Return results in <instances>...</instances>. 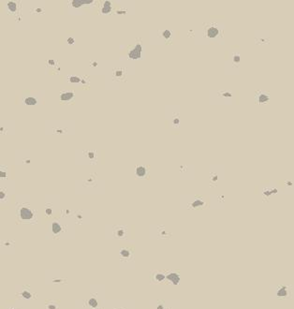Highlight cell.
<instances>
[{
    "mask_svg": "<svg viewBox=\"0 0 294 309\" xmlns=\"http://www.w3.org/2000/svg\"><path fill=\"white\" fill-rule=\"evenodd\" d=\"M126 229L124 227H117L114 229L113 231V234L115 237H117V238L121 239V238H124V237L126 236Z\"/></svg>",
    "mask_w": 294,
    "mask_h": 309,
    "instance_id": "cell-12",
    "label": "cell"
},
{
    "mask_svg": "<svg viewBox=\"0 0 294 309\" xmlns=\"http://www.w3.org/2000/svg\"><path fill=\"white\" fill-rule=\"evenodd\" d=\"M67 80H69V82H72V84H79V82H82L81 78L78 76H69L67 77Z\"/></svg>",
    "mask_w": 294,
    "mask_h": 309,
    "instance_id": "cell-20",
    "label": "cell"
},
{
    "mask_svg": "<svg viewBox=\"0 0 294 309\" xmlns=\"http://www.w3.org/2000/svg\"><path fill=\"white\" fill-rule=\"evenodd\" d=\"M70 2H71V5H72L74 8H80L81 6H82L79 0H72V1H70Z\"/></svg>",
    "mask_w": 294,
    "mask_h": 309,
    "instance_id": "cell-26",
    "label": "cell"
},
{
    "mask_svg": "<svg viewBox=\"0 0 294 309\" xmlns=\"http://www.w3.org/2000/svg\"><path fill=\"white\" fill-rule=\"evenodd\" d=\"M291 288L289 286H278L276 288V297L281 300L288 299L291 296Z\"/></svg>",
    "mask_w": 294,
    "mask_h": 309,
    "instance_id": "cell-2",
    "label": "cell"
},
{
    "mask_svg": "<svg viewBox=\"0 0 294 309\" xmlns=\"http://www.w3.org/2000/svg\"><path fill=\"white\" fill-rule=\"evenodd\" d=\"M255 98L257 102L260 105L267 104L270 100V95L268 92H265V91H258Z\"/></svg>",
    "mask_w": 294,
    "mask_h": 309,
    "instance_id": "cell-3",
    "label": "cell"
},
{
    "mask_svg": "<svg viewBox=\"0 0 294 309\" xmlns=\"http://www.w3.org/2000/svg\"><path fill=\"white\" fill-rule=\"evenodd\" d=\"M67 43H69V44H73V43H74V38H67Z\"/></svg>",
    "mask_w": 294,
    "mask_h": 309,
    "instance_id": "cell-32",
    "label": "cell"
},
{
    "mask_svg": "<svg viewBox=\"0 0 294 309\" xmlns=\"http://www.w3.org/2000/svg\"><path fill=\"white\" fill-rule=\"evenodd\" d=\"M18 216L22 221H31L34 219V211L29 206H21L18 209Z\"/></svg>",
    "mask_w": 294,
    "mask_h": 309,
    "instance_id": "cell-1",
    "label": "cell"
},
{
    "mask_svg": "<svg viewBox=\"0 0 294 309\" xmlns=\"http://www.w3.org/2000/svg\"><path fill=\"white\" fill-rule=\"evenodd\" d=\"M126 11H117V13H125Z\"/></svg>",
    "mask_w": 294,
    "mask_h": 309,
    "instance_id": "cell-37",
    "label": "cell"
},
{
    "mask_svg": "<svg viewBox=\"0 0 294 309\" xmlns=\"http://www.w3.org/2000/svg\"><path fill=\"white\" fill-rule=\"evenodd\" d=\"M219 34V29L216 25H209L208 28L206 29V36L210 38H216Z\"/></svg>",
    "mask_w": 294,
    "mask_h": 309,
    "instance_id": "cell-7",
    "label": "cell"
},
{
    "mask_svg": "<svg viewBox=\"0 0 294 309\" xmlns=\"http://www.w3.org/2000/svg\"><path fill=\"white\" fill-rule=\"evenodd\" d=\"M85 154L90 160L96 159V152L95 151H87V153H85Z\"/></svg>",
    "mask_w": 294,
    "mask_h": 309,
    "instance_id": "cell-22",
    "label": "cell"
},
{
    "mask_svg": "<svg viewBox=\"0 0 294 309\" xmlns=\"http://www.w3.org/2000/svg\"><path fill=\"white\" fill-rule=\"evenodd\" d=\"M93 309H100V308H98V307H97V308H93Z\"/></svg>",
    "mask_w": 294,
    "mask_h": 309,
    "instance_id": "cell-38",
    "label": "cell"
},
{
    "mask_svg": "<svg viewBox=\"0 0 294 309\" xmlns=\"http://www.w3.org/2000/svg\"><path fill=\"white\" fill-rule=\"evenodd\" d=\"M205 204L204 201L201 199V198H200V199H196L195 201H193L192 203H189V208H198V207H201V206H203Z\"/></svg>",
    "mask_w": 294,
    "mask_h": 309,
    "instance_id": "cell-14",
    "label": "cell"
},
{
    "mask_svg": "<svg viewBox=\"0 0 294 309\" xmlns=\"http://www.w3.org/2000/svg\"><path fill=\"white\" fill-rule=\"evenodd\" d=\"M35 12H39V13H42L43 12V10L42 9H39V8H38V9L35 10Z\"/></svg>",
    "mask_w": 294,
    "mask_h": 309,
    "instance_id": "cell-33",
    "label": "cell"
},
{
    "mask_svg": "<svg viewBox=\"0 0 294 309\" xmlns=\"http://www.w3.org/2000/svg\"><path fill=\"white\" fill-rule=\"evenodd\" d=\"M219 95L222 97H226V98H229L232 96V94L230 91H219Z\"/></svg>",
    "mask_w": 294,
    "mask_h": 309,
    "instance_id": "cell-24",
    "label": "cell"
},
{
    "mask_svg": "<svg viewBox=\"0 0 294 309\" xmlns=\"http://www.w3.org/2000/svg\"><path fill=\"white\" fill-rule=\"evenodd\" d=\"M126 70L125 69H115L113 70V77L117 79H123L125 77Z\"/></svg>",
    "mask_w": 294,
    "mask_h": 309,
    "instance_id": "cell-15",
    "label": "cell"
},
{
    "mask_svg": "<svg viewBox=\"0 0 294 309\" xmlns=\"http://www.w3.org/2000/svg\"><path fill=\"white\" fill-rule=\"evenodd\" d=\"M7 6H8V9H9V10L10 11V12L14 13L15 11L17 10V4L15 3V2H13V1L8 2V5H7Z\"/></svg>",
    "mask_w": 294,
    "mask_h": 309,
    "instance_id": "cell-19",
    "label": "cell"
},
{
    "mask_svg": "<svg viewBox=\"0 0 294 309\" xmlns=\"http://www.w3.org/2000/svg\"><path fill=\"white\" fill-rule=\"evenodd\" d=\"M135 173H136L137 177L144 178V177L146 176V174H147V168L145 167V166H142V165L137 166L136 169H135Z\"/></svg>",
    "mask_w": 294,
    "mask_h": 309,
    "instance_id": "cell-10",
    "label": "cell"
},
{
    "mask_svg": "<svg viewBox=\"0 0 294 309\" xmlns=\"http://www.w3.org/2000/svg\"><path fill=\"white\" fill-rule=\"evenodd\" d=\"M54 131H55V132H58V133H64L65 130H61L60 128H58L57 130H54Z\"/></svg>",
    "mask_w": 294,
    "mask_h": 309,
    "instance_id": "cell-36",
    "label": "cell"
},
{
    "mask_svg": "<svg viewBox=\"0 0 294 309\" xmlns=\"http://www.w3.org/2000/svg\"><path fill=\"white\" fill-rule=\"evenodd\" d=\"M232 61H233V63H235V64H239L240 61H241L240 54H234L232 55Z\"/></svg>",
    "mask_w": 294,
    "mask_h": 309,
    "instance_id": "cell-23",
    "label": "cell"
},
{
    "mask_svg": "<svg viewBox=\"0 0 294 309\" xmlns=\"http://www.w3.org/2000/svg\"><path fill=\"white\" fill-rule=\"evenodd\" d=\"M119 255H120L122 259L128 260L131 258V256H132V252H131V250L128 248H121L120 251H119Z\"/></svg>",
    "mask_w": 294,
    "mask_h": 309,
    "instance_id": "cell-13",
    "label": "cell"
},
{
    "mask_svg": "<svg viewBox=\"0 0 294 309\" xmlns=\"http://www.w3.org/2000/svg\"><path fill=\"white\" fill-rule=\"evenodd\" d=\"M170 36H172V31L170 30H165V31H163V33H162V37L166 39H169L170 38Z\"/></svg>",
    "mask_w": 294,
    "mask_h": 309,
    "instance_id": "cell-25",
    "label": "cell"
},
{
    "mask_svg": "<svg viewBox=\"0 0 294 309\" xmlns=\"http://www.w3.org/2000/svg\"><path fill=\"white\" fill-rule=\"evenodd\" d=\"M52 213H53V210H52V208L46 207V215H47V216H51Z\"/></svg>",
    "mask_w": 294,
    "mask_h": 309,
    "instance_id": "cell-31",
    "label": "cell"
},
{
    "mask_svg": "<svg viewBox=\"0 0 294 309\" xmlns=\"http://www.w3.org/2000/svg\"><path fill=\"white\" fill-rule=\"evenodd\" d=\"M10 309H15V308H10Z\"/></svg>",
    "mask_w": 294,
    "mask_h": 309,
    "instance_id": "cell-39",
    "label": "cell"
},
{
    "mask_svg": "<svg viewBox=\"0 0 294 309\" xmlns=\"http://www.w3.org/2000/svg\"><path fill=\"white\" fill-rule=\"evenodd\" d=\"M162 229H163V231H161L159 232L160 234H162V237H167V238H168V237H170V233L168 231H166L164 228H162Z\"/></svg>",
    "mask_w": 294,
    "mask_h": 309,
    "instance_id": "cell-27",
    "label": "cell"
},
{
    "mask_svg": "<svg viewBox=\"0 0 294 309\" xmlns=\"http://www.w3.org/2000/svg\"><path fill=\"white\" fill-rule=\"evenodd\" d=\"M53 282L54 283H64V282H66V280L58 278V279H53Z\"/></svg>",
    "mask_w": 294,
    "mask_h": 309,
    "instance_id": "cell-30",
    "label": "cell"
},
{
    "mask_svg": "<svg viewBox=\"0 0 294 309\" xmlns=\"http://www.w3.org/2000/svg\"><path fill=\"white\" fill-rule=\"evenodd\" d=\"M151 279L155 283H161L166 279V274L160 271H155L152 273L151 275Z\"/></svg>",
    "mask_w": 294,
    "mask_h": 309,
    "instance_id": "cell-6",
    "label": "cell"
},
{
    "mask_svg": "<svg viewBox=\"0 0 294 309\" xmlns=\"http://www.w3.org/2000/svg\"><path fill=\"white\" fill-rule=\"evenodd\" d=\"M23 101H25V103L26 105L28 106H33V105H36L37 104V98H35L33 97H27L25 98V100H23Z\"/></svg>",
    "mask_w": 294,
    "mask_h": 309,
    "instance_id": "cell-18",
    "label": "cell"
},
{
    "mask_svg": "<svg viewBox=\"0 0 294 309\" xmlns=\"http://www.w3.org/2000/svg\"><path fill=\"white\" fill-rule=\"evenodd\" d=\"M142 45L141 44H137L128 53V57L130 59H134V60L141 58V56H142Z\"/></svg>",
    "mask_w": 294,
    "mask_h": 309,
    "instance_id": "cell-5",
    "label": "cell"
},
{
    "mask_svg": "<svg viewBox=\"0 0 294 309\" xmlns=\"http://www.w3.org/2000/svg\"><path fill=\"white\" fill-rule=\"evenodd\" d=\"M0 196H1V200H4V198H6V195H4L3 190H1V192H0Z\"/></svg>",
    "mask_w": 294,
    "mask_h": 309,
    "instance_id": "cell-34",
    "label": "cell"
},
{
    "mask_svg": "<svg viewBox=\"0 0 294 309\" xmlns=\"http://www.w3.org/2000/svg\"><path fill=\"white\" fill-rule=\"evenodd\" d=\"M173 124H174V125H176V124L178 125V124H179V119H178V118H175V119L173 120Z\"/></svg>",
    "mask_w": 294,
    "mask_h": 309,
    "instance_id": "cell-35",
    "label": "cell"
},
{
    "mask_svg": "<svg viewBox=\"0 0 294 309\" xmlns=\"http://www.w3.org/2000/svg\"><path fill=\"white\" fill-rule=\"evenodd\" d=\"M112 10V3H111L110 1H105L104 4H103V7L101 9V11L102 13H110V11Z\"/></svg>",
    "mask_w": 294,
    "mask_h": 309,
    "instance_id": "cell-17",
    "label": "cell"
},
{
    "mask_svg": "<svg viewBox=\"0 0 294 309\" xmlns=\"http://www.w3.org/2000/svg\"><path fill=\"white\" fill-rule=\"evenodd\" d=\"M86 303H87V306H88L91 309L97 308L98 304V300H97V298H95V297H90V298L86 301Z\"/></svg>",
    "mask_w": 294,
    "mask_h": 309,
    "instance_id": "cell-16",
    "label": "cell"
},
{
    "mask_svg": "<svg viewBox=\"0 0 294 309\" xmlns=\"http://www.w3.org/2000/svg\"><path fill=\"white\" fill-rule=\"evenodd\" d=\"M48 65H49L50 67L56 66V65H57V61L54 60V59H50V60H48Z\"/></svg>",
    "mask_w": 294,
    "mask_h": 309,
    "instance_id": "cell-28",
    "label": "cell"
},
{
    "mask_svg": "<svg viewBox=\"0 0 294 309\" xmlns=\"http://www.w3.org/2000/svg\"><path fill=\"white\" fill-rule=\"evenodd\" d=\"M52 231L54 235H59L63 231V226L58 221H54L52 223Z\"/></svg>",
    "mask_w": 294,
    "mask_h": 309,
    "instance_id": "cell-9",
    "label": "cell"
},
{
    "mask_svg": "<svg viewBox=\"0 0 294 309\" xmlns=\"http://www.w3.org/2000/svg\"><path fill=\"white\" fill-rule=\"evenodd\" d=\"M157 309H168V308L165 306V304H164L163 303H159V304H157Z\"/></svg>",
    "mask_w": 294,
    "mask_h": 309,
    "instance_id": "cell-29",
    "label": "cell"
},
{
    "mask_svg": "<svg viewBox=\"0 0 294 309\" xmlns=\"http://www.w3.org/2000/svg\"><path fill=\"white\" fill-rule=\"evenodd\" d=\"M74 98V92L69 91V92H61L60 93V100L62 101H70Z\"/></svg>",
    "mask_w": 294,
    "mask_h": 309,
    "instance_id": "cell-11",
    "label": "cell"
},
{
    "mask_svg": "<svg viewBox=\"0 0 294 309\" xmlns=\"http://www.w3.org/2000/svg\"><path fill=\"white\" fill-rule=\"evenodd\" d=\"M166 279L169 281L170 284L172 285H179L181 277H180V274L178 272H170L168 275H166Z\"/></svg>",
    "mask_w": 294,
    "mask_h": 309,
    "instance_id": "cell-4",
    "label": "cell"
},
{
    "mask_svg": "<svg viewBox=\"0 0 294 309\" xmlns=\"http://www.w3.org/2000/svg\"><path fill=\"white\" fill-rule=\"evenodd\" d=\"M18 295L21 297V298H23V299L29 300V299L32 298L34 294H33V292L31 291L28 288H26V287L25 286V287H23V288H22L21 290H20V292H19Z\"/></svg>",
    "mask_w": 294,
    "mask_h": 309,
    "instance_id": "cell-8",
    "label": "cell"
},
{
    "mask_svg": "<svg viewBox=\"0 0 294 309\" xmlns=\"http://www.w3.org/2000/svg\"><path fill=\"white\" fill-rule=\"evenodd\" d=\"M46 308L47 309H58V304L55 302H49L46 304Z\"/></svg>",
    "mask_w": 294,
    "mask_h": 309,
    "instance_id": "cell-21",
    "label": "cell"
},
{
    "mask_svg": "<svg viewBox=\"0 0 294 309\" xmlns=\"http://www.w3.org/2000/svg\"><path fill=\"white\" fill-rule=\"evenodd\" d=\"M116 309H117V308H116Z\"/></svg>",
    "mask_w": 294,
    "mask_h": 309,
    "instance_id": "cell-40",
    "label": "cell"
}]
</instances>
